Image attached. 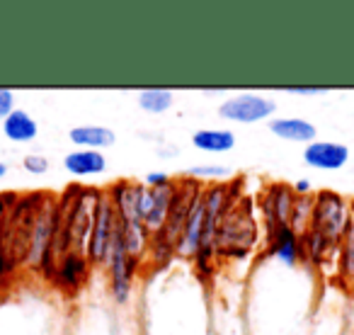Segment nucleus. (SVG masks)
I'll list each match as a JSON object with an SVG mask.
<instances>
[{"label": "nucleus", "mask_w": 354, "mask_h": 335, "mask_svg": "<svg viewBox=\"0 0 354 335\" xmlns=\"http://www.w3.org/2000/svg\"><path fill=\"white\" fill-rule=\"evenodd\" d=\"M192 146L202 153H228L236 148V132L231 129H199L192 134Z\"/></svg>", "instance_id": "dca6fc26"}, {"label": "nucleus", "mask_w": 354, "mask_h": 335, "mask_svg": "<svg viewBox=\"0 0 354 335\" xmlns=\"http://www.w3.org/2000/svg\"><path fill=\"white\" fill-rule=\"evenodd\" d=\"M153 275H158L153 280V289L146 291V301L153 306V311H148V335H209L207 291L192 301L187 314H183L189 294L199 284L194 272H175L165 267Z\"/></svg>", "instance_id": "f03ea898"}, {"label": "nucleus", "mask_w": 354, "mask_h": 335, "mask_svg": "<svg viewBox=\"0 0 354 335\" xmlns=\"http://www.w3.org/2000/svg\"><path fill=\"white\" fill-rule=\"evenodd\" d=\"M277 102L262 93H236L218 105V117L233 124H260L274 117Z\"/></svg>", "instance_id": "0eeeda50"}, {"label": "nucleus", "mask_w": 354, "mask_h": 335, "mask_svg": "<svg viewBox=\"0 0 354 335\" xmlns=\"http://www.w3.org/2000/svg\"><path fill=\"white\" fill-rule=\"evenodd\" d=\"M270 132L274 134L277 138L281 141H289V143H313L318 138V127L313 122L304 117H279V119H270L267 122Z\"/></svg>", "instance_id": "ddd939ff"}, {"label": "nucleus", "mask_w": 354, "mask_h": 335, "mask_svg": "<svg viewBox=\"0 0 354 335\" xmlns=\"http://www.w3.org/2000/svg\"><path fill=\"white\" fill-rule=\"evenodd\" d=\"M20 194L17 192H0V238L6 233L8 228V221H10V214H12V207L17 204Z\"/></svg>", "instance_id": "412c9836"}, {"label": "nucleus", "mask_w": 354, "mask_h": 335, "mask_svg": "<svg viewBox=\"0 0 354 335\" xmlns=\"http://www.w3.org/2000/svg\"><path fill=\"white\" fill-rule=\"evenodd\" d=\"M68 141L73 143L75 148L104 151V148L114 146L117 134L109 127H102V124H80V127H73L68 132Z\"/></svg>", "instance_id": "2eb2a0df"}, {"label": "nucleus", "mask_w": 354, "mask_h": 335, "mask_svg": "<svg viewBox=\"0 0 354 335\" xmlns=\"http://www.w3.org/2000/svg\"><path fill=\"white\" fill-rule=\"evenodd\" d=\"M233 170L228 165H218V163H212V165H194L187 170V178H194L202 185H214V183H226L231 180Z\"/></svg>", "instance_id": "6ab92c4d"}, {"label": "nucleus", "mask_w": 354, "mask_h": 335, "mask_svg": "<svg viewBox=\"0 0 354 335\" xmlns=\"http://www.w3.org/2000/svg\"><path fill=\"white\" fill-rule=\"evenodd\" d=\"M8 173H10V165H8L6 161H0V180L8 178Z\"/></svg>", "instance_id": "a878e982"}, {"label": "nucleus", "mask_w": 354, "mask_h": 335, "mask_svg": "<svg viewBox=\"0 0 354 335\" xmlns=\"http://www.w3.org/2000/svg\"><path fill=\"white\" fill-rule=\"evenodd\" d=\"M257 199L252 194H243L223 217L216 233V257L218 262L250 260L257 243L262 238V228L257 221Z\"/></svg>", "instance_id": "7ed1b4c3"}, {"label": "nucleus", "mask_w": 354, "mask_h": 335, "mask_svg": "<svg viewBox=\"0 0 354 335\" xmlns=\"http://www.w3.org/2000/svg\"><path fill=\"white\" fill-rule=\"evenodd\" d=\"M349 148L339 141H318L304 146V163L315 170H323V173H335V170H342L349 163Z\"/></svg>", "instance_id": "f8f14e48"}, {"label": "nucleus", "mask_w": 354, "mask_h": 335, "mask_svg": "<svg viewBox=\"0 0 354 335\" xmlns=\"http://www.w3.org/2000/svg\"><path fill=\"white\" fill-rule=\"evenodd\" d=\"M66 173L73 178H95L107 170V158L102 151H88V148H73L64 156Z\"/></svg>", "instance_id": "4468645a"}, {"label": "nucleus", "mask_w": 354, "mask_h": 335, "mask_svg": "<svg viewBox=\"0 0 354 335\" xmlns=\"http://www.w3.org/2000/svg\"><path fill=\"white\" fill-rule=\"evenodd\" d=\"M119 228V217L114 204L109 202V197L102 192L97 207H95V219H93V228H90L88 243H85V255L93 262V267L107 265L109 253H112V243L117 236Z\"/></svg>", "instance_id": "423d86ee"}, {"label": "nucleus", "mask_w": 354, "mask_h": 335, "mask_svg": "<svg viewBox=\"0 0 354 335\" xmlns=\"http://www.w3.org/2000/svg\"><path fill=\"white\" fill-rule=\"evenodd\" d=\"M291 188H294L296 197H310V194H313V183H310V180H306V178L294 180V183H291Z\"/></svg>", "instance_id": "393cba45"}, {"label": "nucleus", "mask_w": 354, "mask_h": 335, "mask_svg": "<svg viewBox=\"0 0 354 335\" xmlns=\"http://www.w3.org/2000/svg\"><path fill=\"white\" fill-rule=\"evenodd\" d=\"M104 267H107L109 299H112L117 306L129 304V301H131V294H133V284H136V280H138V270L143 267V262L136 260V257H131L127 251H124L119 228H117V236H114L109 260Z\"/></svg>", "instance_id": "39448f33"}, {"label": "nucleus", "mask_w": 354, "mask_h": 335, "mask_svg": "<svg viewBox=\"0 0 354 335\" xmlns=\"http://www.w3.org/2000/svg\"><path fill=\"white\" fill-rule=\"evenodd\" d=\"M354 217L352 202L344 194L333 192V190H318L313 194V209H310L308 228L318 231L328 243H333L339 251V243L344 238L349 221Z\"/></svg>", "instance_id": "20e7f679"}, {"label": "nucleus", "mask_w": 354, "mask_h": 335, "mask_svg": "<svg viewBox=\"0 0 354 335\" xmlns=\"http://www.w3.org/2000/svg\"><path fill=\"white\" fill-rule=\"evenodd\" d=\"M175 183V178L167 173H162V170H153V173H148L146 178H143V185H146L148 190H160V188H167V185Z\"/></svg>", "instance_id": "5701e85b"}, {"label": "nucleus", "mask_w": 354, "mask_h": 335, "mask_svg": "<svg viewBox=\"0 0 354 335\" xmlns=\"http://www.w3.org/2000/svg\"><path fill=\"white\" fill-rule=\"evenodd\" d=\"M204 93L207 95H223V88H207Z\"/></svg>", "instance_id": "bb28decb"}, {"label": "nucleus", "mask_w": 354, "mask_h": 335, "mask_svg": "<svg viewBox=\"0 0 354 335\" xmlns=\"http://www.w3.org/2000/svg\"><path fill=\"white\" fill-rule=\"evenodd\" d=\"M136 102L143 112L162 114L175 105V95H172V90H167V88H146V90H138Z\"/></svg>", "instance_id": "a211bd4d"}, {"label": "nucleus", "mask_w": 354, "mask_h": 335, "mask_svg": "<svg viewBox=\"0 0 354 335\" xmlns=\"http://www.w3.org/2000/svg\"><path fill=\"white\" fill-rule=\"evenodd\" d=\"M262 241H265V253L260 257H270L286 267L304 265L301 233L291 224H267L262 228Z\"/></svg>", "instance_id": "1a4fd4ad"}, {"label": "nucleus", "mask_w": 354, "mask_h": 335, "mask_svg": "<svg viewBox=\"0 0 354 335\" xmlns=\"http://www.w3.org/2000/svg\"><path fill=\"white\" fill-rule=\"evenodd\" d=\"M286 95H296V98H318V95H325L328 88L323 85H313V88H304V85H291V88H284Z\"/></svg>", "instance_id": "b1692460"}, {"label": "nucleus", "mask_w": 354, "mask_h": 335, "mask_svg": "<svg viewBox=\"0 0 354 335\" xmlns=\"http://www.w3.org/2000/svg\"><path fill=\"white\" fill-rule=\"evenodd\" d=\"M177 192V180L167 188H160V190H148L143 192V199H141V224L146 226V231L151 233H158L162 231L167 221V212H170V204H172V197Z\"/></svg>", "instance_id": "9b49d317"}, {"label": "nucleus", "mask_w": 354, "mask_h": 335, "mask_svg": "<svg viewBox=\"0 0 354 335\" xmlns=\"http://www.w3.org/2000/svg\"><path fill=\"white\" fill-rule=\"evenodd\" d=\"M296 204V192L289 183H267L257 197V212L262 217V226L267 224H291V212Z\"/></svg>", "instance_id": "9d476101"}, {"label": "nucleus", "mask_w": 354, "mask_h": 335, "mask_svg": "<svg viewBox=\"0 0 354 335\" xmlns=\"http://www.w3.org/2000/svg\"><path fill=\"white\" fill-rule=\"evenodd\" d=\"M3 134L12 143H32L39 136V124H37V119L27 109H15L3 122Z\"/></svg>", "instance_id": "f3484780"}, {"label": "nucleus", "mask_w": 354, "mask_h": 335, "mask_svg": "<svg viewBox=\"0 0 354 335\" xmlns=\"http://www.w3.org/2000/svg\"><path fill=\"white\" fill-rule=\"evenodd\" d=\"M49 158L44 156V153H27V156H22V170L30 175H46L49 173Z\"/></svg>", "instance_id": "aec40b11"}, {"label": "nucleus", "mask_w": 354, "mask_h": 335, "mask_svg": "<svg viewBox=\"0 0 354 335\" xmlns=\"http://www.w3.org/2000/svg\"><path fill=\"white\" fill-rule=\"evenodd\" d=\"M315 270L308 265L286 267L262 257L252 270L250 314L252 335H289L315 301Z\"/></svg>", "instance_id": "f257e3e1"}, {"label": "nucleus", "mask_w": 354, "mask_h": 335, "mask_svg": "<svg viewBox=\"0 0 354 335\" xmlns=\"http://www.w3.org/2000/svg\"><path fill=\"white\" fill-rule=\"evenodd\" d=\"M93 277V262L88 260L85 251H68L61 255L59 265H56L54 280H51V289L61 296V299H75L85 284Z\"/></svg>", "instance_id": "6e6552de"}, {"label": "nucleus", "mask_w": 354, "mask_h": 335, "mask_svg": "<svg viewBox=\"0 0 354 335\" xmlns=\"http://www.w3.org/2000/svg\"><path fill=\"white\" fill-rule=\"evenodd\" d=\"M15 109V93L10 88H0V122H6Z\"/></svg>", "instance_id": "4be33fe9"}]
</instances>
